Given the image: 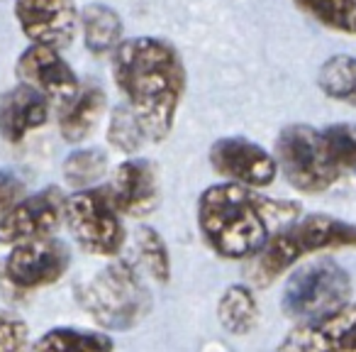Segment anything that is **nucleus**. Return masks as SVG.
I'll list each match as a JSON object with an SVG mask.
<instances>
[{"mask_svg":"<svg viewBox=\"0 0 356 352\" xmlns=\"http://www.w3.org/2000/svg\"><path fill=\"white\" fill-rule=\"evenodd\" d=\"M71 264V250L61 240L47 238L22 243L3 262V277L15 291H37L56 284Z\"/></svg>","mask_w":356,"mask_h":352,"instance_id":"6e6552de","label":"nucleus"},{"mask_svg":"<svg viewBox=\"0 0 356 352\" xmlns=\"http://www.w3.org/2000/svg\"><path fill=\"white\" fill-rule=\"evenodd\" d=\"M66 196L59 186H44L32 196H25L6 218L0 220V243L22 245L35 240L54 238L66 218Z\"/></svg>","mask_w":356,"mask_h":352,"instance_id":"1a4fd4ad","label":"nucleus"},{"mask_svg":"<svg viewBox=\"0 0 356 352\" xmlns=\"http://www.w3.org/2000/svg\"><path fill=\"white\" fill-rule=\"evenodd\" d=\"M76 298L100 328L113 332L137 328L154 306L147 284L124 259H115L81 284Z\"/></svg>","mask_w":356,"mask_h":352,"instance_id":"20e7f679","label":"nucleus"},{"mask_svg":"<svg viewBox=\"0 0 356 352\" xmlns=\"http://www.w3.org/2000/svg\"><path fill=\"white\" fill-rule=\"evenodd\" d=\"M22 199H25V184L15 174L0 169V220L6 218Z\"/></svg>","mask_w":356,"mask_h":352,"instance_id":"bb28decb","label":"nucleus"},{"mask_svg":"<svg viewBox=\"0 0 356 352\" xmlns=\"http://www.w3.org/2000/svg\"><path fill=\"white\" fill-rule=\"evenodd\" d=\"M81 35H83V45L90 54L95 56H113L115 49L122 45L124 25L122 17L115 8L105 6V3H90L81 10Z\"/></svg>","mask_w":356,"mask_h":352,"instance_id":"f3484780","label":"nucleus"},{"mask_svg":"<svg viewBox=\"0 0 356 352\" xmlns=\"http://www.w3.org/2000/svg\"><path fill=\"white\" fill-rule=\"evenodd\" d=\"M105 189L120 215L127 218H147L159 206V194H161L156 167L142 157L124 159L122 164H118Z\"/></svg>","mask_w":356,"mask_h":352,"instance_id":"4468645a","label":"nucleus"},{"mask_svg":"<svg viewBox=\"0 0 356 352\" xmlns=\"http://www.w3.org/2000/svg\"><path fill=\"white\" fill-rule=\"evenodd\" d=\"M113 79L147 137L163 142L171 135L186 93L181 52L161 37L124 40L113 54Z\"/></svg>","mask_w":356,"mask_h":352,"instance_id":"f257e3e1","label":"nucleus"},{"mask_svg":"<svg viewBox=\"0 0 356 352\" xmlns=\"http://www.w3.org/2000/svg\"><path fill=\"white\" fill-rule=\"evenodd\" d=\"M15 71L20 76V84L32 86L42 95H47L49 100H59V103L74 98L81 89L79 76L61 56V49L47 45L27 47L17 59Z\"/></svg>","mask_w":356,"mask_h":352,"instance_id":"ddd939ff","label":"nucleus"},{"mask_svg":"<svg viewBox=\"0 0 356 352\" xmlns=\"http://www.w3.org/2000/svg\"><path fill=\"white\" fill-rule=\"evenodd\" d=\"M293 6L327 30L356 37V0H293Z\"/></svg>","mask_w":356,"mask_h":352,"instance_id":"412c9836","label":"nucleus"},{"mask_svg":"<svg viewBox=\"0 0 356 352\" xmlns=\"http://www.w3.org/2000/svg\"><path fill=\"white\" fill-rule=\"evenodd\" d=\"M210 167L229 184L266 189L276 181L278 164L271 152L247 137H220L210 147Z\"/></svg>","mask_w":356,"mask_h":352,"instance_id":"9d476101","label":"nucleus"},{"mask_svg":"<svg viewBox=\"0 0 356 352\" xmlns=\"http://www.w3.org/2000/svg\"><path fill=\"white\" fill-rule=\"evenodd\" d=\"M105 113V91L95 84H86L74 98L61 103L59 132L69 144H81L95 132L100 115Z\"/></svg>","mask_w":356,"mask_h":352,"instance_id":"dca6fc26","label":"nucleus"},{"mask_svg":"<svg viewBox=\"0 0 356 352\" xmlns=\"http://www.w3.org/2000/svg\"><path fill=\"white\" fill-rule=\"evenodd\" d=\"M66 228L76 245L93 257H118L124 245V228L105 186L76 191L66 201Z\"/></svg>","mask_w":356,"mask_h":352,"instance_id":"0eeeda50","label":"nucleus"},{"mask_svg":"<svg viewBox=\"0 0 356 352\" xmlns=\"http://www.w3.org/2000/svg\"><path fill=\"white\" fill-rule=\"evenodd\" d=\"M105 171H108V157H105L103 149L95 147L76 149L61 164L64 181L69 186H74L76 191L95 189V184L103 179Z\"/></svg>","mask_w":356,"mask_h":352,"instance_id":"4be33fe9","label":"nucleus"},{"mask_svg":"<svg viewBox=\"0 0 356 352\" xmlns=\"http://www.w3.org/2000/svg\"><path fill=\"white\" fill-rule=\"evenodd\" d=\"M276 164L288 184L300 194H322L341 176V167L332 157L325 132L300 123L281 130L276 139Z\"/></svg>","mask_w":356,"mask_h":352,"instance_id":"39448f33","label":"nucleus"},{"mask_svg":"<svg viewBox=\"0 0 356 352\" xmlns=\"http://www.w3.org/2000/svg\"><path fill=\"white\" fill-rule=\"evenodd\" d=\"M30 326L17 313L0 308V352H30Z\"/></svg>","mask_w":356,"mask_h":352,"instance_id":"a878e982","label":"nucleus"},{"mask_svg":"<svg viewBox=\"0 0 356 352\" xmlns=\"http://www.w3.org/2000/svg\"><path fill=\"white\" fill-rule=\"evenodd\" d=\"M344 247H356V225L325 213L302 215L268 240L254 257L249 277L257 286H268L307 254Z\"/></svg>","mask_w":356,"mask_h":352,"instance_id":"7ed1b4c3","label":"nucleus"},{"mask_svg":"<svg viewBox=\"0 0 356 352\" xmlns=\"http://www.w3.org/2000/svg\"><path fill=\"white\" fill-rule=\"evenodd\" d=\"M349 272L334 259H317L296 269L283 286L281 308L288 318L310 321L349 303Z\"/></svg>","mask_w":356,"mask_h":352,"instance_id":"423d86ee","label":"nucleus"},{"mask_svg":"<svg viewBox=\"0 0 356 352\" xmlns=\"http://www.w3.org/2000/svg\"><path fill=\"white\" fill-rule=\"evenodd\" d=\"M15 20L30 45L64 49L74 40L81 13L74 0H15Z\"/></svg>","mask_w":356,"mask_h":352,"instance_id":"9b49d317","label":"nucleus"},{"mask_svg":"<svg viewBox=\"0 0 356 352\" xmlns=\"http://www.w3.org/2000/svg\"><path fill=\"white\" fill-rule=\"evenodd\" d=\"M300 204L259 194L239 184H213L200 194L195 213L205 245L222 259H254L266 243L300 218Z\"/></svg>","mask_w":356,"mask_h":352,"instance_id":"f03ea898","label":"nucleus"},{"mask_svg":"<svg viewBox=\"0 0 356 352\" xmlns=\"http://www.w3.org/2000/svg\"><path fill=\"white\" fill-rule=\"evenodd\" d=\"M356 340V303L296 326L276 352H344Z\"/></svg>","mask_w":356,"mask_h":352,"instance_id":"f8f14e48","label":"nucleus"},{"mask_svg":"<svg viewBox=\"0 0 356 352\" xmlns=\"http://www.w3.org/2000/svg\"><path fill=\"white\" fill-rule=\"evenodd\" d=\"M218 321L229 335H249L259 323V301L247 284H232L218 301Z\"/></svg>","mask_w":356,"mask_h":352,"instance_id":"a211bd4d","label":"nucleus"},{"mask_svg":"<svg viewBox=\"0 0 356 352\" xmlns=\"http://www.w3.org/2000/svg\"><path fill=\"white\" fill-rule=\"evenodd\" d=\"M147 132H144L139 118L127 108V105H118L110 115L108 125V142L115 149L124 154H134L142 149V144L147 142Z\"/></svg>","mask_w":356,"mask_h":352,"instance_id":"b1692460","label":"nucleus"},{"mask_svg":"<svg viewBox=\"0 0 356 352\" xmlns=\"http://www.w3.org/2000/svg\"><path fill=\"white\" fill-rule=\"evenodd\" d=\"M49 120V98L27 84H17L0 95V137L20 144Z\"/></svg>","mask_w":356,"mask_h":352,"instance_id":"2eb2a0df","label":"nucleus"},{"mask_svg":"<svg viewBox=\"0 0 356 352\" xmlns=\"http://www.w3.org/2000/svg\"><path fill=\"white\" fill-rule=\"evenodd\" d=\"M325 132V139L330 144V152L334 162L341 167V171H351L356 176V125L354 123H337L330 125Z\"/></svg>","mask_w":356,"mask_h":352,"instance_id":"393cba45","label":"nucleus"},{"mask_svg":"<svg viewBox=\"0 0 356 352\" xmlns=\"http://www.w3.org/2000/svg\"><path fill=\"white\" fill-rule=\"evenodd\" d=\"M134 245H137L139 264L147 269L149 277L156 284H168V279H171V254H168V247L161 235L154 228H139Z\"/></svg>","mask_w":356,"mask_h":352,"instance_id":"5701e85b","label":"nucleus"},{"mask_svg":"<svg viewBox=\"0 0 356 352\" xmlns=\"http://www.w3.org/2000/svg\"><path fill=\"white\" fill-rule=\"evenodd\" d=\"M317 86L327 98L356 108V56H330L317 71Z\"/></svg>","mask_w":356,"mask_h":352,"instance_id":"aec40b11","label":"nucleus"},{"mask_svg":"<svg viewBox=\"0 0 356 352\" xmlns=\"http://www.w3.org/2000/svg\"><path fill=\"white\" fill-rule=\"evenodd\" d=\"M344 352H356V340H354V342H351V345H349V347H346V350H344Z\"/></svg>","mask_w":356,"mask_h":352,"instance_id":"cd10ccee","label":"nucleus"},{"mask_svg":"<svg viewBox=\"0 0 356 352\" xmlns=\"http://www.w3.org/2000/svg\"><path fill=\"white\" fill-rule=\"evenodd\" d=\"M115 342L108 332L83 328H51L30 345V352H113Z\"/></svg>","mask_w":356,"mask_h":352,"instance_id":"6ab92c4d","label":"nucleus"}]
</instances>
